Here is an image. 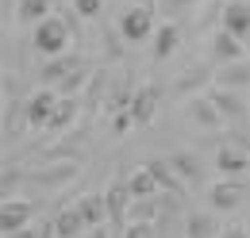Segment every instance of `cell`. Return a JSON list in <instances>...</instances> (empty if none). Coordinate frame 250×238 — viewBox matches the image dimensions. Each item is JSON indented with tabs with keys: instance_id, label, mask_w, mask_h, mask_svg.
<instances>
[{
	"instance_id": "cell-1",
	"label": "cell",
	"mask_w": 250,
	"mask_h": 238,
	"mask_svg": "<svg viewBox=\"0 0 250 238\" xmlns=\"http://www.w3.org/2000/svg\"><path fill=\"white\" fill-rule=\"evenodd\" d=\"M69 35H73L69 20H62V16H54V12H50L46 20H39V23H35L31 46L42 54V58H58V54L69 50Z\"/></svg>"
},
{
	"instance_id": "cell-2",
	"label": "cell",
	"mask_w": 250,
	"mask_h": 238,
	"mask_svg": "<svg viewBox=\"0 0 250 238\" xmlns=\"http://www.w3.org/2000/svg\"><path fill=\"white\" fill-rule=\"evenodd\" d=\"M158 104H162V89H158L154 81H150V85H139V89L131 92V100H127V119H131V127H146V123L154 119Z\"/></svg>"
},
{
	"instance_id": "cell-3",
	"label": "cell",
	"mask_w": 250,
	"mask_h": 238,
	"mask_svg": "<svg viewBox=\"0 0 250 238\" xmlns=\"http://www.w3.org/2000/svg\"><path fill=\"white\" fill-rule=\"evenodd\" d=\"M208 204H212V211H239L247 204V177L208 184Z\"/></svg>"
},
{
	"instance_id": "cell-4",
	"label": "cell",
	"mask_w": 250,
	"mask_h": 238,
	"mask_svg": "<svg viewBox=\"0 0 250 238\" xmlns=\"http://www.w3.org/2000/svg\"><path fill=\"white\" fill-rule=\"evenodd\" d=\"M120 35H124L127 42H146L154 35V8H146V4L127 8L124 20H120Z\"/></svg>"
},
{
	"instance_id": "cell-5",
	"label": "cell",
	"mask_w": 250,
	"mask_h": 238,
	"mask_svg": "<svg viewBox=\"0 0 250 238\" xmlns=\"http://www.w3.org/2000/svg\"><path fill=\"white\" fill-rule=\"evenodd\" d=\"M219 31L247 46V35H250V4H247V0H227V4H223Z\"/></svg>"
},
{
	"instance_id": "cell-6",
	"label": "cell",
	"mask_w": 250,
	"mask_h": 238,
	"mask_svg": "<svg viewBox=\"0 0 250 238\" xmlns=\"http://www.w3.org/2000/svg\"><path fill=\"white\" fill-rule=\"evenodd\" d=\"M54 104H58V92L54 89H35L27 100H23V116H27V127L35 131H46V119L54 112Z\"/></svg>"
},
{
	"instance_id": "cell-7",
	"label": "cell",
	"mask_w": 250,
	"mask_h": 238,
	"mask_svg": "<svg viewBox=\"0 0 250 238\" xmlns=\"http://www.w3.org/2000/svg\"><path fill=\"white\" fill-rule=\"evenodd\" d=\"M166 165H169V173H173V177L181 180V188H196V184H200V180H204V161H200V158H196V154H185V150H181V154H169V158H166Z\"/></svg>"
},
{
	"instance_id": "cell-8",
	"label": "cell",
	"mask_w": 250,
	"mask_h": 238,
	"mask_svg": "<svg viewBox=\"0 0 250 238\" xmlns=\"http://www.w3.org/2000/svg\"><path fill=\"white\" fill-rule=\"evenodd\" d=\"M204 100H208V104L216 108V116L223 119V123H235V119L243 123V119H247V96H243V92L212 89V92H208V96H204Z\"/></svg>"
},
{
	"instance_id": "cell-9",
	"label": "cell",
	"mask_w": 250,
	"mask_h": 238,
	"mask_svg": "<svg viewBox=\"0 0 250 238\" xmlns=\"http://www.w3.org/2000/svg\"><path fill=\"white\" fill-rule=\"evenodd\" d=\"M247 169H250V161H247V146H219L216 150V173L219 180H239V177H247Z\"/></svg>"
},
{
	"instance_id": "cell-10",
	"label": "cell",
	"mask_w": 250,
	"mask_h": 238,
	"mask_svg": "<svg viewBox=\"0 0 250 238\" xmlns=\"http://www.w3.org/2000/svg\"><path fill=\"white\" fill-rule=\"evenodd\" d=\"M104 219H112L120 231H124V211H127V204H131V192H127V180L124 177H112V184L104 188Z\"/></svg>"
},
{
	"instance_id": "cell-11",
	"label": "cell",
	"mask_w": 250,
	"mask_h": 238,
	"mask_svg": "<svg viewBox=\"0 0 250 238\" xmlns=\"http://www.w3.org/2000/svg\"><path fill=\"white\" fill-rule=\"evenodd\" d=\"M35 215V204L31 200H4L0 204V235H16L31 223Z\"/></svg>"
},
{
	"instance_id": "cell-12",
	"label": "cell",
	"mask_w": 250,
	"mask_h": 238,
	"mask_svg": "<svg viewBox=\"0 0 250 238\" xmlns=\"http://www.w3.org/2000/svg\"><path fill=\"white\" fill-rule=\"evenodd\" d=\"M208 81H212V73H208V65H188L185 73L173 81V96H204V89H208Z\"/></svg>"
},
{
	"instance_id": "cell-13",
	"label": "cell",
	"mask_w": 250,
	"mask_h": 238,
	"mask_svg": "<svg viewBox=\"0 0 250 238\" xmlns=\"http://www.w3.org/2000/svg\"><path fill=\"white\" fill-rule=\"evenodd\" d=\"M216 89H227V92H247V85H250V61L243 58V61H231V65H223L216 77Z\"/></svg>"
},
{
	"instance_id": "cell-14",
	"label": "cell",
	"mask_w": 250,
	"mask_h": 238,
	"mask_svg": "<svg viewBox=\"0 0 250 238\" xmlns=\"http://www.w3.org/2000/svg\"><path fill=\"white\" fill-rule=\"evenodd\" d=\"M77 112H81V104H77V100L58 96L54 112H50V119H46V135H62V131H69V127H73V119H77Z\"/></svg>"
},
{
	"instance_id": "cell-15",
	"label": "cell",
	"mask_w": 250,
	"mask_h": 238,
	"mask_svg": "<svg viewBox=\"0 0 250 238\" xmlns=\"http://www.w3.org/2000/svg\"><path fill=\"white\" fill-rule=\"evenodd\" d=\"M223 227L212 211H188L185 215V238H216Z\"/></svg>"
},
{
	"instance_id": "cell-16",
	"label": "cell",
	"mask_w": 250,
	"mask_h": 238,
	"mask_svg": "<svg viewBox=\"0 0 250 238\" xmlns=\"http://www.w3.org/2000/svg\"><path fill=\"white\" fill-rule=\"evenodd\" d=\"M81 65V58H73V54H58V58H46V65H42V89H54L58 81H62L65 73H73Z\"/></svg>"
},
{
	"instance_id": "cell-17",
	"label": "cell",
	"mask_w": 250,
	"mask_h": 238,
	"mask_svg": "<svg viewBox=\"0 0 250 238\" xmlns=\"http://www.w3.org/2000/svg\"><path fill=\"white\" fill-rule=\"evenodd\" d=\"M73 211H77V219H81V227H85V231H96V227L104 223V200H100L96 192L81 196V200L73 204Z\"/></svg>"
},
{
	"instance_id": "cell-18",
	"label": "cell",
	"mask_w": 250,
	"mask_h": 238,
	"mask_svg": "<svg viewBox=\"0 0 250 238\" xmlns=\"http://www.w3.org/2000/svg\"><path fill=\"white\" fill-rule=\"evenodd\" d=\"M177 46H181V27H177V23H162V27L154 31V61L173 58Z\"/></svg>"
},
{
	"instance_id": "cell-19",
	"label": "cell",
	"mask_w": 250,
	"mask_h": 238,
	"mask_svg": "<svg viewBox=\"0 0 250 238\" xmlns=\"http://www.w3.org/2000/svg\"><path fill=\"white\" fill-rule=\"evenodd\" d=\"M124 180H127L131 200H154V196H158V184H154V177L146 173V165H135L131 177H124Z\"/></svg>"
},
{
	"instance_id": "cell-20",
	"label": "cell",
	"mask_w": 250,
	"mask_h": 238,
	"mask_svg": "<svg viewBox=\"0 0 250 238\" xmlns=\"http://www.w3.org/2000/svg\"><path fill=\"white\" fill-rule=\"evenodd\" d=\"M146 165V173L154 177L158 192H177V196H185V188H181V180L169 173V165H166V158H150V161H143Z\"/></svg>"
},
{
	"instance_id": "cell-21",
	"label": "cell",
	"mask_w": 250,
	"mask_h": 238,
	"mask_svg": "<svg viewBox=\"0 0 250 238\" xmlns=\"http://www.w3.org/2000/svg\"><path fill=\"white\" fill-rule=\"evenodd\" d=\"M185 112H188V119H192L196 127H204V131H216V127H223V119L216 116V108H212L204 96H192Z\"/></svg>"
},
{
	"instance_id": "cell-22",
	"label": "cell",
	"mask_w": 250,
	"mask_h": 238,
	"mask_svg": "<svg viewBox=\"0 0 250 238\" xmlns=\"http://www.w3.org/2000/svg\"><path fill=\"white\" fill-rule=\"evenodd\" d=\"M212 58L223 61V65H231V61H243V58H247V50H243V42H235L231 35L216 31V39H212Z\"/></svg>"
},
{
	"instance_id": "cell-23",
	"label": "cell",
	"mask_w": 250,
	"mask_h": 238,
	"mask_svg": "<svg viewBox=\"0 0 250 238\" xmlns=\"http://www.w3.org/2000/svg\"><path fill=\"white\" fill-rule=\"evenodd\" d=\"M131 77H116V85H108V96H104V112L108 116H116V112H127V100H131Z\"/></svg>"
},
{
	"instance_id": "cell-24",
	"label": "cell",
	"mask_w": 250,
	"mask_h": 238,
	"mask_svg": "<svg viewBox=\"0 0 250 238\" xmlns=\"http://www.w3.org/2000/svg\"><path fill=\"white\" fill-rule=\"evenodd\" d=\"M50 231H54V238H81V235H85V227H81V219H77V211H73V208L58 211L54 223H50Z\"/></svg>"
},
{
	"instance_id": "cell-25",
	"label": "cell",
	"mask_w": 250,
	"mask_h": 238,
	"mask_svg": "<svg viewBox=\"0 0 250 238\" xmlns=\"http://www.w3.org/2000/svg\"><path fill=\"white\" fill-rule=\"evenodd\" d=\"M27 184V169H0V204L4 200H20V188Z\"/></svg>"
},
{
	"instance_id": "cell-26",
	"label": "cell",
	"mask_w": 250,
	"mask_h": 238,
	"mask_svg": "<svg viewBox=\"0 0 250 238\" xmlns=\"http://www.w3.org/2000/svg\"><path fill=\"white\" fill-rule=\"evenodd\" d=\"M158 219V200H131L124 211V227L127 223H154Z\"/></svg>"
},
{
	"instance_id": "cell-27",
	"label": "cell",
	"mask_w": 250,
	"mask_h": 238,
	"mask_svg": "<svg viewBox=\"0 0 250 238\" xmlns=\"http://www.w3.org/2000/svg\"><path fill=\"white\" fill-rule=\"evenodd\" d=\"M50 16V0H20V8H16V20L20 23H39V20H46Z\"/></svg>"
},
{
	"instance_id": "cell-28",
	"label": "cell",
	"mask_w": 250,
	"mask_h": 238,
	"mask_svg": "<svg viewBox=\"0 0 250 238\" xmlns=\"http://www.w3.org/2000/svg\"><path fill=\"white\" fill-rule=\"evenodd\" d=\"M85 81H89V69H85V65H77V69H73V73H65L62 81H58V85H54V92H58V96H69V100H73V92L81 89V85H85Z\"/></svg>"
},
{
	"instance_id": "cell-29",
	"label": "cell",
	"mask_w": 250,
	"mask_h": 238,
	"mask_svg": "<svg viewBox=\"0 0 250 238\" xmlns=\"http://www.w3.org/2000/svg\"><path fill=\"white\" fill-rule=\"evenodd\" d=\"M4 131H8V139H16L20 131H27V116H23V104L16 100L12 108H8V119H4Z\"/></svg>"
},
{
	"instance_id": "cell-30",
	"label": "cell",
	"mask_w": 250,
	"mask_h": 238,
	"mask_svg": "<svg viewBox=\"0 0 250 238\" xmlns=\"http://www.w3.org/2000/svg\"><path fill=\"white\" fill-rule=\"evenodd\" d=\"M100 4H104V0H73V12H77L81 20H96V16H100Z\"/></svg>"
},
{
	"instance_id": "cell-31",
	"label": "cell",
	"mask_w": 250,
	"mask_h": 238,
	"mask_svg": "<svg viewBox=\"0 0 250 238\" xmlns=\"http://www.w3.org/2000/svg\"><path fill=\"white\" fill-rule=\"evenodd\" d=\"M124 238H154V223H127Z\"/></svg>"
},
{
	"instance_id": "cell-32",
	"label": "cell",
	"mask_w": 250,
	"mask_h": 238,
	"mask_svg": "<svg viewBox=\"0 0 250 238\" xmlns=\"http://www.w3.org/2000/svg\"><path fill=\"white\" fill-rule=\"evenodd\" d=\"M112 131H116L120 139H124L127 131H131V119H127V112H116V116H112Z\"/></svg>"
},
{
	"instance_id": "cell-33",
	"label": "cell",
	"mask_w": 250,
	"mask_h": 238,
	"mask_svg": "<svg viewBox=\"0 0 250 238\" xmlns=\"http://www.w3.org/2000/svg\"><path fill=\"white\" fill-rule=\"evenodd\" d=\"M216 238H247V231H243V227H227V231H219Z\"/></svg>"
},
{
	"instance_id": "cell-34",
	"label": "cell",
	"mask_w": 250,
	"mask_h": 238,
	"mask_svg": "<svg viewBox=\"0 0 250 238\" xmlns=\"http://www.w3.org/2000/svg\"><path fill=\"white\" fill-rule=\"evenodd\" d=\"M4 238H35V231H27V227H23V231H16V235H4Z\"/></svg>"
},
{
	"instance_id": "cell-35",
	"label": "cell",
	"mask_w": 250,
	"mask_h": 238,
	"mask_svg": "<svg viewBox=\"0 0 250 238\" xmlns=\"http://www.w3.org/2000/svg\"><path fill=\"white\" fill-rule=\"evenodd\" d=\"M81 238H104V231L96 227V231H85V235H81Z\"/></svg>"
},
{
	"instance_id": "cell-36",
	"label": "cell",
	"mask_w": 250,
	"mask_h": 238,
	"mask_svg": "<svg viewBox=\"0 0 250 238\" xmlns=\"http://www.w3.org/2000/svg\"><path fill=\"white\" fill-rule=\"evenodd\" d=\"M0 108H4V77H0Z\"/></svg>"
},
{
	"instance_id": "cell-37",
	"label": "cell",
	"mask_w": 250,
	"mask_h": 238,
	"mask_svg": "<svg viewBox=\"0 0 250 238\" xmlns=\"http://www.w3.org/2000/svg\"><path fill=\"white\" fill-rule=\"evenodd\" d=\"M0 165H4V142H0Z\"/></svg>"
}]
</instances>
